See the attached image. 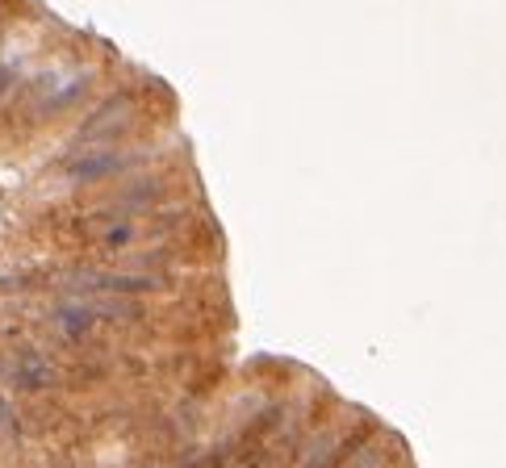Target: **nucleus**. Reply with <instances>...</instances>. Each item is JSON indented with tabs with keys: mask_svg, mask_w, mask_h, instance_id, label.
<instances>
[{
	"mask_svg": "<svg viewBox=\"0 0 506 468\" xmlns=\"http://www.w3.org/2000/svg\"><path fill=\"white\" fill-rule=\"evenodd\" d=\"M13 381L21 385V389H42L46 381H50V368L42 359H25V368L21 372H13Z\"/></svg>",
	"mask_w": 506,
	"mask_h": 468,
	"instance_id": "1",
	"label": "nucleus"
},
{
	"mask_svg": "<svg viewBox=\"0 0 506 468\" xmlns=\"http://www.w3.org/2000/svg\"><path fill=\"white\" fill-rule=\"evenodd\" d=\"M5 84H9V71H5V67H0V88H5Z\"/></svg>",
	"mask_w": 506,
	"mask_h": 468,
	"instance_id": "3",
	"label": "nucleus"
},
{
	"mask_svg": "<svg viewBox=\"0 0 506 468\" xmlns=\"http://www.w3.org/2000/svg\"><path fill=\"white\" fill-rule=\"evenodd\" d=\"M109 168H118V159H113V155H96V159H84V164H76V176L92 180V176H105Z\"/></svg>",
	"mask_w": 506,
	"mask_h": 468,
	"instance_id": "2",
	"label": "nucleus"
}]
</instances>
